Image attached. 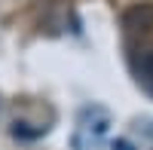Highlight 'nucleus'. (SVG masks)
<instances>
[{
    "label": "nucleus",
    "instance_id": "nucleus-2",
    "mask_svg": "<svg viewBox=\"0 0 153 150\" xmlns=\"http://www.w3.org/2000/svg\"><path fill=\"white\" fill-rule=\"evenodd\" d=\"M135 65H138V74H141V80L153 89V46H150V49H141V55L135 58Z\"/></svg>",
    "mask_w": 153,
    "mask_h": 150
},
{
    "label": "nucleus",
    "instance_id": "nucleus-3",
    "mask_svg": "<svg viewBox=\"0 0 153 150\" xmlns=\"http://www.w3.org/2000/svg\"><path fill=\"white\" fill-rule=\"evenodd\" d=\"M113 150H132V144H129V141H117V144H113Z\"/></svg>",
    "mask_w": 153,
    "mask_h": 150
},
{
    "label": "nucleus",
    "instance_id": "nucleus-1",
    "mask_svg": "<svg viewBox=\"0 0 153 150\" xmlns=\"http://www.w3.org/2000/svg\"><path fill=\"white\" fill-rule=\"evenodd\" d=\"M123 28L144 34L153 31V0H144V3H132L129 9H123Z\"/></svg>",
    "mask_w": 153,
    "mask_h": 150
}]
</instances>
